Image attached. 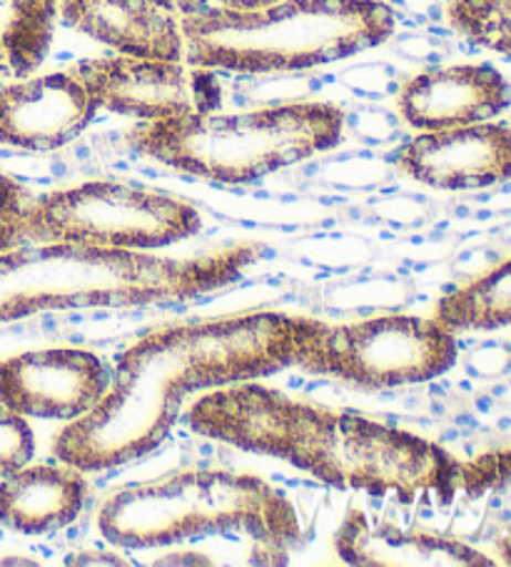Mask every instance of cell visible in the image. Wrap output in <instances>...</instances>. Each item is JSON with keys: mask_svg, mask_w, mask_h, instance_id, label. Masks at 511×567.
<instances>
[{"mask_svg": "<svg viewBox=\"0 0 511 567\" xmlns=\"http://www.w3.org/2000/svg\"><path fill=\"white\" fill-rule=\"evenodd\" d=\"M435 318L455 336L511 326V260L491 268L469 286L451 290L437 302Z\"/></svg>", "mask_w": 511, "mask_h": 567, "instance_id": "17", "label": "cell"}, {"mask_svg": "<svg viewBox=\"0 0 511 567\" xmlns=\"http://www.w3.org/2000/svg\"><path fill=\"white\" fill-rule=\"evenodd\" d=\"M340 560L357 567H491L494 560L455 537L409 530L350 507L334 533Z\"/></svg>", "mask_w": 511, "mask_h": 567, "instance_id": "14", "label": "cell"}, {"mask_svg": "<svg viewBox=\"0 0 511 567\" xmlns=\"http://www.w3.org/2000/svg\"><path fill=\"white\" fill-rule=\"evenodd\" d=\"M345 123L340 105L304 101L244 113L143 121L127 133V145L173 171L240 185L337 148Z\"/></svg>", "mask_w": 511, "mask_h": 567, "instance_id": "5", "label": "cell"}, {"mask_svg": "<svg viewBox=\"0 0 511 567\" xmlns=\"http://www.w3.org/2000/svg\"><path fill=\"white\" fill-rule=\"evenodd\" d=\"M312 322L262 310L147 332L115 363L101 403L55 435V461L103 473L153 453L170 435L185 395L294 365Z\"/></svg>", "mask_w": 511, "mask_h": 567, "instance_id": "1", "label": "cell"}, {"mask_svg": "<svg viewBox=\"0 0 511 567\" xmlns=\"http://www.w3.org/2000/svg\"><path fill=\"white\" fill-rule=\"evenodd\" d=\"M457 338L431 316H379L357 322L314 320L294 365L359 388L429 383L455 368Z\"/></svg>", "mask_w": 511, "mask_h": 567, "instance_id": "8", "label": "cell"}, {"mask_svg": "<svg viewBox=\"0 0 511 567\" xmlns=\"http://www.w3.org/2000/svg\"><path fill=\"white\" fill-rule=\"evenodd\" d=\"M220 8H228V11H240V13H250V11H262V8H270L280 0H218Z\"/></svg>", "mask_w": 511, "mask_h": 567, "instance_id": "23", "label": "cell"}, {"mask_svg": "<svg viewBox=\"0 0 511 567\" xmlns=\"http://www.w3.org/2000/svg\"><path fill=\"white\" fill-rule=\"evenodd\" d=\"M63 21L123 55L185 61L180 21L153 0H61Z\"/></svg>", "mask_w": 511, "mask_h": 567, "instance_id": "15", "label": "cell"}, {"mask_svg": "<svg viewBox=\"0 0 511 567\" xmlns=\"http://www.w3.org/2000/svg\"><path fill=\"white\" fill-rule=\"evenodd\" d=\"M200 228V210L170 193L125 181H87L28 203L8 228L6 252L51 243L153 252Z\"/></svg>", "mask_w": 511, "mask_h": 567, "instance_id": "7", "label": "cell"}, {"mask_svg": "<svg viewBox=\"0 0 511 567\" xmlns=\"http://www.w3.org/2000/svg\"><path fill=\"white\" fill-rule=\"evenodd\" d=\"M185 63L244 75L294 73L347 61L395 35L382 0H280L262 11L205 8L180 18Z\"/></svg>", "mask_w": 511, "mask_h": 567, "instance_id": "4", "label": "cell"}, {"mask_svg": "<svg viewBox=\"0 0 511 567\" xmlns=\"http://www.w3.org/2000/svg\"><path fill=\"white\" fill-rule=\"evenodd\" d=\"M254 260V246L198 258H163L51 243L0 252V322L77 308L185 302L230 286Z\"/></svg>", "mask_w": 511, "mask_h": 567, "instance_id": "3", "label": "cell"}, {"mask_svg": "<svg viewBox=\"0 0 511 567\" xmlns=\"http://www.w3.org/2000/svg\"><path fill=\"white\" fill-rule=\"evenodd\" d=\"M511 105V85L491 65L431 68L401 83V121L419 133L494 121Z\"/></svg>", "mask_w": 511, "mask_h": 567, "instance_id": "13", "label": "cell"}, {"mask_svg": "<svg viewBox=\"0 0 511 567\" xmlns=\"http://www.w3.org/2000/svg\"><path fill=\"white\" fill-rule=\"evenodd\" d=\"M35 453V437L28 420L0 405V477L25 465Z\"/></svg>", "mask_w": 511, "mask_h": 567, "instance_id": "20", "label": "cell"}, {"mask_svg": "<svg viewBox=\"0 0 511 567\" xmlns=\"http://www.w3.org/2000/svg\"><path fill=\"white\" fill-rule=\"evenodd\" d=\"M188 423L198 435L280 457L345 491L417 503L425 495L449 501L459 483L457 461L435 440L352 410L304 403L254 380L202 395Z\"/></svg>", "mask_w": 511, "mask_h": 567, "instance_id": "2", "label": "cell"}, {"mask_svg": "<svg viewBox=\"0 0 511 567\" xmlns=\"http://www.w3.org/2000/svg\"><path fill=\"white\" fill-rule=\"evenodd\" d=\"M157 8L173 13L175 18H188L195 13H202L205 8H210V0H153Z\"/></svg>", "mask_w": 511, "mask_h": 567, "instance_id": "22", "label": "cell"}, {"mask_svg": "<svg viewBox=\"0 0 511 567\" xmlns=\"http://www.w3.org/2000/svg\"><path fill=\"white\" fill-rule=\"evenodd\" d=\"M447 18L469 43L511 55V0H449Z\"/></svg>", "mask_w": 511, "mask_h": 567, "instance_id": "19", "label": "cell"}, {"mask_svg": "<svg viewBox=\"0 0 511 567\" xmlns=\"http://www.w3.org/2000/svg\"><path fill=\"white\" fill-rule=\"evenodd\" d=\"M87 493L91 487L77 467L28 461L0 477V525L21 535L63 530L81 517Z\"/></svg>", "mask_w": 511, "mask_h": 567, "instance_id": "16", "label": "cell"}, {"mask_svg": "<svg viewBox=\"0 0 511 567\" xmlns=\"http://www.w3.org/2000/svg\"><path fill=\"white\" fill-rule=\"evenodd\" d=\"M499 555H501V560L511 565V535H507L504 540H499Z\"/></svg>", "mask_w": 511, "mask_h": 567, "instance_id": "24", "label": "cell"}, {"mask_svg": "<svg viewBox=\"0 0 511 567\" xmlns=\"http://www.w3.org/2000/svg\"><path fill=\"white\" fill-rule=\"evenodd\" d=\"M31 200V193L21 183L13 181L11 175L0 173V252H6L8 228L18 220V215L28 208Z\"/></svg>", "mask_w": 511, "mask_h": 567, "instance_id": "21", "label": "cell"}, {"mask_svg": "<svg viewBox=\"0 0 511 567\" xmlns=\"http://www.w3.org/2000/svg\"><path fill=\"white\" fill-rule=\"evenodd\" d=\"M111 370L83 348L25 350L0 360V405L21 417L71 420L101 403Z\"/></svg>", "mask_w": 511, "mask_h": 567, "instance_id": "10", "label": "cell"}, {"mask_svg": "<svg viewBox=\"0 0 511 567\" xmlns=\"http://www.w3.org/2000/svg\"><path fill=\"white\" fill-rule=\"evenodd\" d=\"M71 73L101 111L135 121H165L220 111L222 83L210 68L140 55L87 58Z\"/></svg>", "mask_w": 511, "mask_h": 567, "instance_id": "9", "label": "cell"}, {"mask_svg": "<svg viewBox=\"0 0 511 567\" xmlns=\"http://www.w3.org/2000/svg\"><path fill=\"white\" fill-rule=\"evenodd\" d=\"M11 21L0 35V48L15 73H31L41 65L53 38L55 13L61 0H3Z\"/></svg>", "mask_w": 511, "mask_h": 567, "instance_id": "18", "label": "cell"}, {"mask_svg": "<svg viewBox=\"0 0 511 567\" xmlns=\"http://www.w3.org/2000/svg\"><path fill=\"white\" fill-rule=\"evenodd\" d=\"M101 107L71 71L0 85V143L23 151H58L93 123Z\"/></svg>", "mask_w": 511, "mask_h": 567, "instance_id": "12", "label": "cell"}, {"mask_svg": "<svg viewBox=\"0 0 511 567\" xmlns=\"http://www.w3.org/2000/svg\"><path fill=\"white\" fill-rule=\"evenodd\" d=\"M399 171L437 190H479L511 181V128L474 123L419 133L397 153Z\"/></svg>", "mask_w": 511, "mask_h": 567, "instance_id": "11", "label": "cell"}, {"mask_svg": "<svg viewBox=\"0 0 511 567\" xmlns=\"http://www.w3.org/2000/svg\"><path fill=\"white\" fill-rule=\"evenodd\" d=\"M97 530L107 543L127 550L244 533L280 553L298 540L300 523L288 497L260 477L182 471L113 491L97 507Z\"/></svg>", "mask_w": 511, "mask_h": 567, "instance_id": "6", "label": "cell"}]
</instances>
